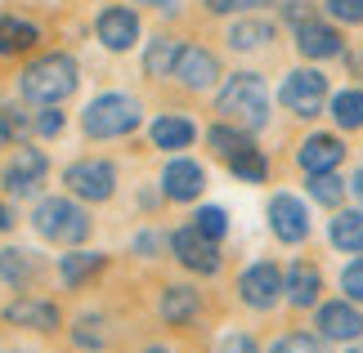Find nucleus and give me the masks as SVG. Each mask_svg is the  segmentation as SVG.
Wrapping results in <instances>:
<instances>
[{
	"mask_svg": "<svg viewBox=\"0 0 363 353\" xmlns=\"http://www.w3.org/2000/svg\"><path fill=\"white\" fill-rule=\"evenodd\" d=\"M220 117L229 125H238V130L256 134L269 125V90H264V81L256 72H238L229 76V86L220 90Z\"/></svg>",
	"mask_w": 363,
	"mask_h": 353,
	"instance_id": "obj_1",
	"label": "nucleus"
},
{
	"mask_svg": "<svg viewBox=\"0 0 363 353\" xmlns=\"http://www.w3.org/2000/svg\"><path fill=\"white\" fill-rule=\"evenodd\" d=\"M72 90H77V63L67 59V54H40L36 63H27V72H23V94L27 98L54 108Z\"/></svg>",
	"mask_w": 363,
	"mask_h": 353,
	"instance_id": "obj_2",
	"label": "nucleus"
},
{
	"mask_svg": "<svg viewBox=\"0 0 363 353\" xmlns=\"http://www.w3.org/2000/svg\"><path fill=\"white\" fill-rule=\"evenodd\" d=\"M32 219H36V233H40V237L63 242V246L86 242V233H90V215H86L77 202H67V197H45V202L36 206Z\"/></svg>",
	"mask_w": 363,
	"mask_h": 353,
	"instance_id": "obj_3",
	"label": "nucleus"
},
{
	"mask_svg": "<svg viewBox=\"0 0 363 353\" xmlns=\"http://www.w3.org/2000/svg\"><path fill=\"white\" fill-rule=\"evenodd\" d=\"M90 139H117V134H130L139 125V103L130 94H99L94 103L86 108L81 117Z\"/></svg>",
	"mask_w": 363,
	"mask_h": 353,
	"instance_id": "obj_4",
	"label": "nucleus"
},
{
	"mask_svg": "<svg viewBox=\"0 0 363 353\" xmlns=\"http://www.w3.org/2000/svg\"><path fill=\"white\" fill-rule=\"evenodd\" d=\"M278 103L287 112H296V117H318L328 103V76L314 72V67H296V72H287L283 90H278Z\"/></svg>",
	"mask_w": 363,
	"mask_h": 353,
	"instance_id": "obj_5",
	"label": "nucleus"
},
{
	"mask_svg": "<svg viewBox=\"0 0 363 353\" xmlns=\"http://www.w3.org/2000/svg\"><path fill=\"white\" fill-rule=\"evenodd\" d=\"M63 183H67V192L81 197V202H108L117 188V170L108 161H72L63 170Z\"/></svg>",
	"mask_w": 363,
	"mask_h": 353,
	"instance_id": "obj_6",
	"label": "nucleus"
},
{
	"mask_svg": "<svg viewBox=\"0 0 363 353\" xmlns=\"http://www.w3.org/2000/svg\"><path fill=\"white\" fill-rule=\"evenodd\" d=\"M238 291H242V304H251V308H274L278 295L287 291V273H278V264L260 260V264H251L247 273H242Z\"/></svg>",
	"mask_w": 363,
	"mask_h": 353,
	"instance_id": "obj_7",
	"label": "nucleus"
},
{
	"mask_svg": "<svg viewBox=\"0 0 363 353\" xmlns=\"http://www.w3.org/2000/svg\"><path fill=\"white\" fill-rule=\"evenodd\" d=\"M269 228L278 242H287V246H296L310 237V210H305V202H296L291 192H278L274 202H269Z\"/></svg>",
	"mask_w": 363,
	"mask_h": 353,
	"instance_id": "obj_8",
	"label": "nucleus"
},
{
	"mask_svg": "<svg viewBox=\"0 0 363 353\" xmlns=\"http://www.w3.org/2000/svg\"><path fill=\"white\" fill-rule=\"evenodd\" d=\"M175 76L184 90H211L220 81V59L202 45H184L179 50V63H175Z\"/></svg>",
	"mask_w": 363,
	"mask_h": 353,
	"instance_id": "obj_9",
	"label": "nucleus"
},
{
	"mask_svg": "<svg viewBox=\"0 0 363 353\" xmlns=\"http://www.w3.org/2000/svg\"><path fill=\"white\" fill-rule=\"evenodd\" d=\"M94 36L104 40L108 50H130L135 40H139V13L135 9H125V5H113V9H104L99 13V23H94Z\"/></svg>",
	"mask_w": 363,
	"mask_h": 353,
	"instance_id": "obj_10",
	"label": "nucleus"
},
{
	"mask_svg": "<svg viewBox=\"0 0 363 353\" xmlns=\"http://www.w3.org/2000/svg\"><path fill=\"white\" fill-rule=\"evenodd\" d=\"M318 331H323V340H359L363 335V313L354 308V300H332L318 308Z\"/></svg>",
	"mask_w": 363,
	"mask_h": 353,
	"instance_id": "obj_11",
	"label": "nucleus"
},
{
	"mask_svg": "<svg viewBox=\"0 0 363 353\" xmlns=\"http://www.w3.org/2000/svg\"><path fill=\"white\" fill-rule=\"evenodd\" d=\"M171 246H175V255H179V264H184V268H198V273H216V268H220L216 242L206 233H198V228H179L171 237Z\"/></svg>",
	"mask_w": 363,
	"mask_h": 353,
	"instance_id": "obj_12",
	"label": "nucleus"
},
{
	"mask_svg": "<svg viewBox=\"0 0 363 353\" xmlns=\"http://www.w3.org/2000/svg\"><path fill=\"white\" fill-rule=\"evenodd\" d=\"M341 157H345V144H341L337 134H310V139L301 144V152H296V161H301L305 175H328V170H337Z\"/></svg>",
	"mask_w": 363,
	"mask_h": 353,
	"instance_id": "obj_13",
	"label": "nucleus"
},
{
	"mask_svg": "<svg viewBox=\"0 0 363 353\" xmlns=\"http://www.w3.org/2000/svg\"><path fill=\"white\" fill-rule=\"evenodd\" d=\"M40 179H45V152L18 148V157L5 166V188H9L13 197H32Z\"/></svg>",
	"mask_w": 363,
	"mask_h": 353,
	"instance_id": "obj_14",
	"label": "nucleus"
},
{
	"mask_svg": "<svg viewBox=\"0 0 363 353\" xmlns=\"http://www.w3.org/2000/svg\"><path fill=\"white\" fill-rule=\"evenodd\" d=\"M202 183H206L202 166L189 161V157H175V161L162 170V192L171 197V202H193V197L202 192Z\"/></svg>",
	"mask_w": 363,
	"mask_h": 353,
	"instance_id": "obj_15",
	"label": "nucleus"
},
{
	"mask_svg": "<svg viewBox=\"0 0 363 353\" xmlns=\"http://www.w3.org/2000/svg\"><path fill=\"white\" fill-rule=\"evenodd\" d=\"M296 50L305 54V59H337V54L345 50V40H341V32L332 23L314 18V23L296 27Z\"/></svg>",
	"mask_w": 363,
	"mask_h": 353,
	"instance_id": "obj_16",
	"label": "nucleus"
},
{
	"mask_svg": "<svg viewBox=\"0 0 363 353\" xmlns=\"http://www.w3.org/2000/svg\"><path fill=\"white\" fill-rule=\"evenodd\" d=\"M318 291H323V277H318V268L314 264H291L287 268V300L296 304V308H310L318 300Z\"/></svg>",
	"mask_w": 363,
	"mask_h": 353,
	"instance_id": "obj_17",
	"label": "nucleus"
},
{
	"mask_svg": "<svg viewBox=\"0 0 363 353\" xmlns=\"http://www.w3.org/2000/svg\"><path fill=\"white\" fill-rule=\"evenodd\" d=\"M5 318L13 322V327H36V331H50L54 322H59V308H54L50 300H13L5 308Z\"/></svg>",
	"mask_w": 363,
	"mask_h": 353,
	"instance_id": "obj_18",
	"label": "nucleus"
},
{
	"mask_svg": "<svg viewBox=\"0 0 363 353\" xmlns=\"http://www.w3.org/2000/svg\"><path fill=\"white\" fill-rule=\"evenodd\" d=\"M332 246L337 250H350V255H363V210H337V219H332Z\"/></svg>",
	"mask_w": 363,
	"mask_h": 353,
	"instance_id": "obj_19",
	"label": "nucleus"
},
{
	"mask_svg": "<svg viewBox=\"0 0 363 353\" xmlns=\"http://www.w3.org/2000/svg\"><path fill=\"white\" fill-rule=\"evenodd\" d=\"M179 40L175 36H157L148 45V54H144V76H152V81H162V76H175V63H179Z\"/></svg>",
	"mask_w": 363,
	"mask_h": 353,
	"instance_id": "obj_20",
	"label": "nucleus"
},
{
	"mask_svg": "<svg viewBox=\"0 0 363 353\" xmlns=\"http://www.w3.org/2000/svg\"><path fill=\"white\" fill-rule=\"evenodd\" d=\"M40 40V32L27 18H13V13H5L0 18V59H9V54H23V50H32Z\"/></svg>",
	"mask_w": 363,
	"mask_h": 353,
	"instance_id": "obj_21",
	"label": "nucleus"
},
{
	"mask_svg": "<svg viewBox=\"0 0 363 353\" xmlns=\"http://www.w3.org/2000/svg\"><path fill=\"white\" fill-rule=\"evenodd\" d=\"M148 134H152V144H157V148L179 152V148L193 144V121H184V117H157Z\"/></svg>",
	"mask_w": 363,
	"mask_h": 353,
	"instance_id": "obj_22",
	"label": "nucleus"
},
{
	"mask_svg": "<svg viewBox=\"0 0 363 353\" xmlns=\"http://www.w3.org/2000/svg\"><path fill=\"white\" fill-rule=\"evenodd\" d=\"M264 40H274V23H269V18H242V23L229 27V45L242 50V54L260 50Z\"/></svg>",
	"mask_w": 363,
	"mask_h": 353,
	"instance_id": "obj_23",
	"label": "nucleus"
},
{
	"mask_svg": "<svg viewBox=\"0 0 363 353\" xmlns=\"http://www.w3.org/2000/svg\"><path fill=\"white\" fill-rule=\"evenodd\" d=\"M198 313V291H189V287H171L162 295V318L171 322V327H184V322Z\"/></svg>",
	"mask_w": 363,
	"mask_h": 353,
	"instance_id": "obj_24",
	"label": "nucleus"
},
{
	"mask_svg": "<svg viewBox=\"0 0 363 353\" xmlns=\"http://www.w3.org/2000/svg\"><path fill=\"white\" fill-rule=\"evenodd\" d=\"M332 121H337L341 130H359L363 125V90H341L332 98Z\"/></svg>",
	"mask_w": 363,
	"mask_h": 353,
	"instance_id": "obj_25",
	"label": "nucleus"
},
{
	"mask_svg": "<svg viewBox=\"0 0 363 353\" xmlns=\"http://www.w3.org/2000/svg\"><path fill=\"white\" fill-rule=\"evenodd\" d=\"M206 144H211L225 161H229V157H238V152H247V148H256V144H251V134L238 130V125H233V130H229V125H216V130L206 134Z\"/></svg>",
	"mask_w": 363,
	"mask_h": 353,
	"instance_id": "obj_26",
	"label": "nucleus"
},
{
	"mask_svg": "<svg viewBox=\"0 0 363 353\" xmlns=\"http://www.w3.org/2000/svg\"><path fill=\"white\" fill-rule=\"evenodd\" d=\"M104 268V255H86V250H77V255H63L59 260V273H63V282L67 287H81L90 273H99Z\"/></svg>",
	"mask_w": 363,
	"mask_h": 353,
	"instance_id": "obj_27",
	"label": "nucleus"
},
{
	"mask_svg": "<svg viewBox=\"0 0 363 353\" xmlns=\"http://www.w3.org/2000/svg\"><path fill=\"white\" fill-rule=\"evenodd\" d=\"M229 170L238 179H247V183H264L269 179V161L260 157V148H247V152H238V157H229Z\"/></svg>",
	"mask_w": 363,
	"mask_h": 353,
	"instance_id": "obj_28",
	"label": "nucleus"
},
{
	"mask_svg": "<svg viewBox=\"0 0 363 353\" xmlns=\"http://www.w3.org/2000/svg\"><path fill=\"white\" fill-rule=\"evenodd\" d=\"M345 188H350V183H341L337 175H310V197L318 206H341V197H345Z\"/></svg>",
	"mask_w": 363,
	"mask_h": 353,
	"instance_id": "obj_29",
	"label": "nucleus"
},
{
	"mask_svg": "<svg viewBox=\"0 0 363 353\" xmlns=\"http://www.w3.org/2000/svg\"><path fill=\"white\" fill-rule=\"evenodd\" d=\"M193 228L206 233L211 242H220V237L229 233V215H225L220 206H202V210H198V219H193Z\"/></svg>",
	"mask_w": 363,
	"mask_h": 353,
	"instance_id": "obj_30",
	"label": "nucleus"
},
{
	"mask_svg": "<svg viewBox=\"0 0 363 353\" xmlns=\"http://www.w3.org/2000/svg\"><path fill=\"white\" fill-rule=\"evenodd\" d=\"M323 9H328V18L341 23V27L363 23V0H323Z\"/></svg>",
	"mask_w": 363,
	"mask_h": 353,
	"instance_id": "obj_31",
	"label": "nucleus"
},
{
	"mask_svg": "<svg viewBox=\"0 0 363 353\" xmlns=\"http://www.w3.org/2000/svg\"><path fill=\"white\" fill-rule=\"evenodd\" d=\"M27 273H32V264H27L23 250H0V277L5 282H23Z\"/></svg>",
	"mask_w": 363,
	"mask_h": 353,
	"instance_id": "obj_32",
	"label": "nucleus"
},
{
	"mask_svg": "<svg viewBox=\"0 0 363 353\" xmlns=\"http://www.w3.org/2000/svg\"><path fill=\"white\" fill-rule=\"evenodd\" d=\"M341 291H345V300L363 304V255L345 264V273H341Z\"/></svg>",
	"mask_w": 363,
	"mask_h": 353,
	"instance_id": "obj_33",
	"label": "nucleus"
},
{
	"mask_svg": "<svg viewBox=\"0 0 363 353\" xmlns=\"http://www.w3.org/2000/svg\"><path fill=\"white\" fill-rule=\"evenodd\" d=\"M269 353H323V345L314 340V335H305V331H296V335H283Z\"/></svg>",
	"mask_w": 363,
	"mask_h": 353,
	"instance_id": "obj_34",
	"label": "nucleus"
},
{
	"mask_svg": "<svg viewBox=\"0 0 363 353\" xmlns=\"http://www.w3.org/2000/svg\"><path fill=\"white\" fill-rule=\"evenodd\" d=\"M283 13H287V23H291V27H305V23H314V18H318L310 0H287Z\"/></svg>",
	"mask_w": 363,
	"mask_h": 353,
	"instance_id": "obj_35",
	"label": "nucleus"
},
{
	"mask_svg": "<svg viewBox=\"0 0 363 353\" xmlns=\"http://www.w3.org/2000/svg\"><path fill=\"white\" fill-rule=\"evenodd\" d=\"M23 130H27V121H18L9 108H0V148H5L13 134H23Z\"/></svg>",
	"mask_w": 363,
	"mask_h": 353,
	"instance_id": "obj_36",
	"label": "nucleus"
},
{
	"mask_svg": "<svg viewBox=\"0 0 363 353\" xmlns=\"http://www.w3.org/2000/svg\"><path fill=\"white\" fill-rule=\"evenodd\" d=\"M36 130H40V134H59V130H63V112H54V108L40 112V117H36Z\"/></svg>",
	"mask_w": 363,
	"mask_h": 353,
	"instance_id": "obj_37",
	"label": "nucleus"
},
{
	"mask_svg": "<svg viewBox=\"0 0 363 353\" xmlns=\"http://www.w3.org/2000/svg\"><path fill=\"white\" fill-rule=\"evenodd\" d=\"M225 353H256V345H251V335H229Z\"/></svg>",
	"mask_w": 363,
	"mask_h": 353,
	"instance_id": "obj_38",
	"label": "nucleus"
},
{
	"mask_svg": "<svg viewBox=\"0 0 363 353\" xmlns=\"http://www.w3.org/2000/svg\"><path fill=\"white\" fill-rule=\"evenodd\" d=\"M135 5H148L157 13H179V0H135Z\"/></svg>",
	"mask_w": 363,
	"mask_h": 353,
	"instance_id": "obj_39",
	"label": "nucleus"
},
{
	"mask_svg": "<svg viewBox=\"0 0 363 353\" xmlns=\"http://www.w3.org/2000/svg\"><path fill=\"white\" fill-rule=\"evenodd\" d=\"M202 5L211 9V13H229V9H238V5H233V0H202Z\"/></svg>",
	"mask_w": 363,
	"mask_h": 353,
	"instance_id": "obj_40",
	"label": "nucleus"
},
{
	"mask_svg": "<svg viewBox=\"0 0 363 353\" xmlns=\"http://www.w3.org/2000/svg\"><path fill=\"white\" fill-rule=\"evenodd\" d=\"M350 192L359 197V206H363V170H354V179H350Z\"/></svg>",
	"mask_w": 363,
	"mask_h": 353,
	"instance_id": "obj_41",
	"label": "nucleus"
},
{
	"mask_svg": "<svg viewBox=\"0 0 363 353\" xmlns=\"http://www.w3.org/2000/svg\"><path fill=\"white\" fill-rule=\"evenodd\" d=\"M238 9H260V5H274V0H233Z\"/></svg>",
	"mask_w": 363,
	"mask_h": 353,
	"instance_id": "obj_42",
	"label": "nucleus"
},
{
	"mask_svg": "<svg viewBox=\"0 0 363 353\" xmlns=\"http://www.w3.org/2000/svg\"><path fill=\"white\" fill-rule=\"evenodd\" d=\"M9 224H13V219H9V210H5V206H0V233H5V228H9Z\"/></svg>",
	"mask_w": 363,
	"mask_h": 353,
	"instance_id": "obj_43",
	"label": "nucleus"
},
{
	"mask_svg": "<svg viewBox=\"0 0 363 353\" xmlns=\"http://www.w3.org/2000/svg\"><path fill=\"white\" fill-rule=\"evenodd\" d=\"M144 353H171V349H144Z\"/></svg>",
	"mask_w": 363,
	"mask_h": 353,
	"instance_id": "obj_44",
	"label": "nucleus"
},
{
	"mask_svg": "<svg viewBox=\"0 0 363 353\" xmlns=\"http://www.w3.org/2000/svg\"><path fill=\"white\" fill-rule=\"evenodd\" d=\"M354 353H359V349H354Z\"/></svg>",
	"mask_w": 363,
	"mask_h": 353,
	"instance_id": "obj_45",
	"label": "nucleus"
}]
</instances>
